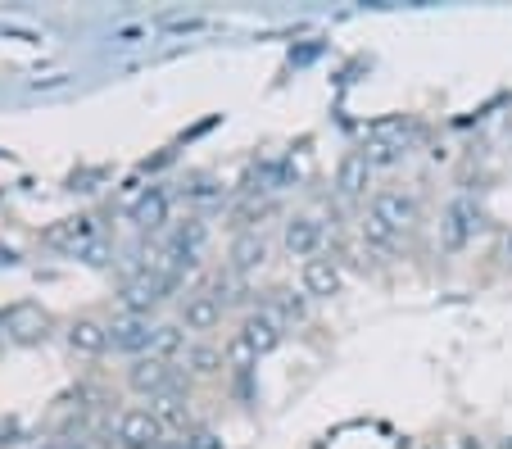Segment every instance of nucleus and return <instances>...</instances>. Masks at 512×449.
I'll return each mask as SVG.
<instances>
[{
	"instance_id": "18",
	"label": "nucleus",
	"mask_w": 512,
	"mask_h": 449,
	"mask_svg": "<svg viewBox=\"0 0 512 449\" xmlns=\"http://www.w3.org/2000/svg\"><path fill=\"white\" fill-rule=\"evenodd\" d=\"M186 368L209 377V372L227 368V359H223V350H213V345H191V350H186Z\"/></svg>"
},
{
	"instance_id": "19",
	"label": "nucleus",
	"mask_w": 512,
	"mask_h": 449,
	"mask_svg": "<svg viewBox=\"0 0 512 449\" xmlns=\"http://www.w3.org/2000/svg\"><path fill=\"white\" fill-rule=\"evenodd\" d=\"M223 359H227V368L250 372L254 363H259V354H254V345L245 341V336H232V341H227V350H223Z\"/></svg>"
},
{
	"instance_id": "11",
	"label": "nucleus",
	"mask_w": 512,
	"mask_h": 449,
	"mask_svg": "<svg viewBox=\"0 0 512 449\" xmlns=\"http://www.w3.org/2000/svg\"><path fill=\"white\" fill-rule=\"evenodd\" d=\"M241 336L254 345V354L263 359V354H272V350L281 345V323L272 318L268 309H263V313H250V318H245V327H241Z\"/></svg>"
},
{
	"instance_id": "21",
	"label": "nucleus",
	"mask_w": 512,
	"mask_h": 449,
	"mask_svg": "<svg viewBox=\"0 0 512 449\" xmlns=\"http://www.w3.org/2000/svg\"><path fill=\"white\" fill-rule=\"evenodd\" d=\"M272 318H277V323H286V318H295V323H300L304 318V300L295 291H272Z\"/></svg>"
},
{
	"instance_id": "12",
	"label": "nucleus",
	"mask_w": 512,
	"mask_h": 449,
	"mask_svg": "<svg viewBox=\"0 0 512 449\" xmlns=\"http://www.w3.org/2000/svg\"><path fill=\"white\" fill-rule=\"evenodd\" d=\"M318 245H322V223L318 218H295V223L286 227V250L295 254V259H318Z\"/></svg>"
},
{
	"instance_id": "20",
	"label": "nucleus",
	"mask_w": 512,
	"mask_h": 449,
	"mask_svg": "<svg viewBox=\"0 0 512 449\" xmlns=\"http://www.w3.org/2000/svg\"><path fill=\"white\" fill-rule=\"evenodd\" d=\"M182 350V327H155V341H150V359H173Z\"/></svg>"
},
{
	"instance_id": "9",
	"label": "nucleus",
	"mask_w": 512,
	"mask_h": 449,
	"mask_svg": "<svg viewBox=\"0 0 512 449\" xmlns=\"http://www.w3.org/2000/svg\"><path fill=\"white\" fill-rule=\"evenodd\" d=\"M476 227H481V218H476L472 200H454V205L445 209V245L449 250H463V245L472 241Z\"/></svg>"
},
{
	"instance_id": "4",
	"label": "nucleus",
	"mask_w": 512,
	"mask_h": 449,
	"mask_svg": "<svg viewBox=\"0 0 512 449\" xmlns=\"http://www.w3.org/2000/svg\"><path fill=\"white\" fill-rule=\"evenodd\" d=\"M91 236H96V223L78 214V218H59V223H50L41 241H46L50 250H59V254H78V250H87Z\"/></svg>"
},
{
	"instance_id": "22",
	"label": "nucleus",
	"mask_w": 512,
	"mask_h": 449,
	"mask_svg": "<svg viewBox=\"0 0 512 449\" xmlns=\"http://www.w3.org/2000/svg\"><path fill=\"white\" fill-rule=\"evenodd\" d=\"M363 236H368V245H377V250H395V241H399L395 227H386L381 218H372V214H368V223H363Z\"/></svg>"
},
{
	"instance_id": "17",
	"label": "nucleus",
	"mask_w": 512,
	"mask_h": 449,
	"mask_svg": "<svg viewBox=\"0 0 512 449\" xmlns=\"http://www.w3.org/2000/svg\"><path fill=\"white\" fill-rule=\"evenodd\" d=\"M150 413L164 422V431H168V427H186V395H182V391H164V395L155 400V409H150Z\"/></svg>"
},
{
	"instance_id": "16",
	"label": "nucleus",
	"mask_w": 512,
	"mask_h": 449,
	"mask_svg": "<svg viewBox=\"0 0 512 449\" xmlns=\"http://www.w3.org/2000/svg\"><path fill=\"white\" fill-rule=\"evenodd\" d=\"M164 218H168V196H164V191H145V196L136 200V209H132V223L136 227L155 232V227H164Z\"/></svg>"
},
{
	"instance_id": "7",
	"label": "nucleus",
	"mask_w": 512,
	"mask_h": 449,
	"mask_svg": "<svg viewBox=\"0 0 512 449\" xmlns=\"http://www.w3.org/2000/svg\"><path fill=\"white\" fill-rule=\"evenodd\" d=\"M150 341H155V327H150V318H136V313H123V318H114L109 323V345L114 350H150Z\"/></svg>"
},
{
	"instance_id": "8",
	"label": "nucleus",
	"mask_w": 512,
	"mask_h": 449,
	"mask_svg": "<svg viewBox=\"0 0 512 449\" xmlns=\"http://www.w3.org/2000/svg\"><path fill=\"white\" fill-rule=\"evenodd\" d=\"M168 277H150V273H136L123 282V309L136 313V318H145V313L159 304V295H164Z\"/></svg>"
},
{
	"instance_id": "14",
	"label": "nucleus",
	"mask_w": 512,
	"mask_h": 449,
	"mask_svg": "<svg viewBox=\"0 0 512 449\" xmlns=\"http://www.w3.org/2000/svg\"><path fill=\"white\" fill-rule=\"evenodd\" d=\"M304 291H309L313 300H331V295L340 291L336 259H309V264H304Z\"/></svg>"
},
{
	"instance_id": "15",
	"label": "nucleus",
	"mask_w": 512,
	"mask_h": 449,
	"mask_svg": "<svg viewBox=\"0 0 512 449\" xmlns=\"http://www.w3.org/2000/svg\"><path fill=\"white\" fill-rule=\"evenodd\" d=\"M68 345L78 354H87V359H96V354L109 350V327H100L96 318H82V323H73V332H68Z\"/></svg>"
},
{
	"instance_id": "23",
	"label": "nucleus",
	"mask_w": 512,
	"mask_h": 449,
	"mask_svg": "<svg viewBox=\"0 0 512 449\" xmlns=\"http://www.w3.org/2000/svg\"><path fill=\"white\" fill-rule=\"evenodd\" d=\"M503 259L512 264V232H508V241H503Z\"/></svg>"
},
{
	"instance_id": "2",
	"label": "nucleus",
	"mask_w": 512,
	"mask_h": 449,
	"mask_svg": "<svg viewBox=\"0 0 512 449\" xmlns=\"http://www.w3.org/2000/svg\"><path fill=\"white\" fill-rule=\"evenodd\" d=\"M0 327L10 332V341H19V345H37V341H46V332H50V313L41 309V304H32V300H23V304H14L5 318H0Z\"/></svg>"
},
{
	"instance_id": "13",
	"label": "nucleus",
	"mask_w": 512,
	"mask_h": 449,
	"mask_svg": "<svg viewBox=\"0 0 512 449\" xmlns=\"http://www.w3.org/2000/svg\"><path fill=\"white\" fill-rule=\"evenodd\" d=\"M372 182V164L363 150H349L345 159H340V173H336V186H340V196H363Z\"/></svg>"
},
{
	"instance_id": "1",
	"label": "nucleus",
	"mask_w": 512,
	"mask_h": 449,
	"mask_svg": "<svg viewBox=\"0 0 512 449\" xmlns=\"http://www.w3.org/2000/svg\"><path fill=\"white\" fill-rule=\"evenodd\" d=\"M164 436H168L164 422L150 409H127L123 418H118V440H123V449H159Z\"/></svg>"
},
{
	"instance_id": "5",
	"label": "nucleus",
	"mask_w": 512,
	"mask_h": 449,
	"mask_svg": "<svg viewBox=\"0 0 512 449\" xmlns=\"http://www.w3.org/2000/svg\"><path fill=\"white\" fill-rule=\"evenodd\" d=\"M372 218H381V223L395 227V232H408V227L417 223V200L404 196V191H377V196H372Z\"/></svg>"
},
{
	"instance_id": "3",
	"label": "nucleus",
	"mask_w": 512,
	"mask_h": 449,
	"mask_svg": "<svg viewBox=\"0 0 512 449\" xmlns=\"http://www.w3.org/2000/svg\"><path fill=\"white\" fill-rule=\"evenodd\" d=\"M127 386H132L136 395L159 400L164 391H173V363H164V359H136L132 368H127Z\"/></svg>"
},
{
	"instance_id": "10",
	"label": "nucleus",
	"mask_w": 512,
	"mask_h": 449,
	"mask_svg": "<svg viewBox=\"0 0 512 449\" xmlns=\"http://www.w3.org/2000/svg\"><path fill=\"white\" fill-rule=\"evenodd\" d=\"M227 259H232V273H259L263 264H268V241H263L259 232H241L232 241V250H227Z\"/></svg>"
},
{
	"instance_id": "6",
	"label": "nucleus",
	"mask_w": 512,
	"mask_h": 449,
	"mask_svg": "<svg viewBox=\"0 0 512 449\" xmlns=\"http://www.w3.org/2000/svg\"><path fill=\"white\" fill-rule=\"evenodd\" d=\"M182 323L186 332H213V327L223 323V300L213 291H195L182 300Z\"/></svg>"
}]
</instances>
